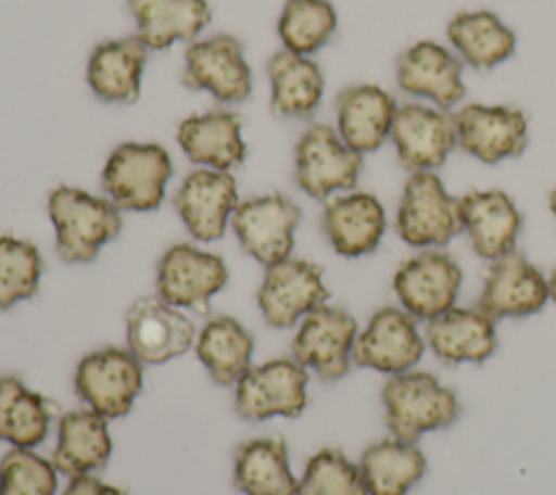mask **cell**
Masks as SVG:
<instances>
[{
    "label": "cell",
    "instance_id": "6da1fadb",
    "mask_svg": "<svg viewBox=\"0 0 556 495\" xmlns=\"http://www.w3.org/2000/svg\"><path fill=\"white\" fill-rule=\"evenodd\" d=\"M56 254L70 263H91L122 230V211L85 189L59 185L48 195Z\"/></svg>",
    "mask_w": 556,
    "mask_h": 495
},
{
    "label": "cell",
    "instance_id": "7a4b0ae2",
    "mask_svg": "<svg viewBox=\"0 0 556 495\" xmlns=\"http://www.w3.org/2000/svg\"><path fill=\"white\" fill-rule=\"evenodd\" d=\"M384 419L391 436L417 443L432 430H443L460 415L458 397L430 371H404L389 376L382 386Z\"/></svg>",
    "mask_w": 556,
    "mask_h": 495
},
{
    "label": "cell",
    "instance_id": "3957f363",
    "mask_svg": "<svg viewBox=\"0 0 556 495\" xmlns=\"http://www.w3.org/2000/svg\"><path fill=\"white\" fill-rule=\"evenodd\" d=\"M169 152L159 143L126 141L106 158L100 185L119 211H156L172 178Z\"/></svg>",
    "mask_w": 556,
    "mask_h": 495
},
{
    "label": "cell",
    "instance_id": "277c9868",
    "mask_svg": "<svg viewBox=\"0 0 556 495\" xmlns=\"http://www.w3.org/2000/svg\"><path fill=\"white\" fill-rule=\"evenodd\" d=\"M395 230L410 248H443L463 232L460 198H452L434 172H415L404 185Z\"/></svg>",
    "mask_w": 556,
    "mask_h": 495
},
{
    "label": "cell",
    "instance_id": "5b68a950",
    "mask_svg": "<svg viewBox=\"0 0 556 495\" xmlns=\"http://www.w3.org/2000/svg\"><path fill=\"white\" fill-rule=\"evenodd\" d=\"M308 369L295 358L252 365L235 384V412L252 423L271 417H300L308 404Z\"/></svg>",
    "mask_w": 556,
    "mask_h": 495
},
{
    "label": "cell",
    "instance_id": "8992f818",
    "mask_svg": "<svg viewBox=\"0 0 556 495\" xmlns=\"http://www.w3.org/2000/svg\"><path fill=\"white\" fill-rule=\"evenodd\" d=\"M363 154L354 152L328 124H311L295 143V185L313 200H328L356 187Z\"/></svg>",
    "mask_w": 556,
    "mask_h": 495
},
{
    "label": "cell",
    "instance_id": "52a82bcc",
    "mask_svg": "<svg viewBox=\"0 0 556 495\" xmlns=\"http://www.w3.org/2000/svg\"><path fill=\"white\" fill-rule=\"evenodd\" d=\"M74 389L83 404L106 419L130 412L143 389V363L128 347H102L80 358Z\"/></svg>",
    "mask_w": 556,
    "mask_h": 495
},
{
    "label": "cell",
    "instance_id": "ba28073f",
    "mask_svg": "<svg viewBox=\"0 0 556 495\" xmlns=\"http://www.w3.org/2000/svg\"><path fill=\"white\" fill-rule=\"evenodd\" d=\"M226 282L228 267L224 258L191 243H174L156 263V295L176 308L208 313L211 300Z\"/></svg>",
    "mask_w": 556,
    "mask_h": 495
},
{
    "label": "cell",
    "instance_id": "9c48e42d",
    "mask_svg": "<svg viewBox=\"0 0 556 495\" xmlns=\"http://www.w3.org/2000/svg\"><path fill=\"white\" fill-rule=\"evenodd\" d=\"M182 82L193 91H208L222 104H241L254 89L243 46L226 33L189 43L185 50Z\"/></svg>",
    "mask_w": 556,
    "mask_h": 495
},
{
    "label": "cell",
    "instance_id": "30bf717a",
    "mask_svg": "<svg viewBox=\"0 0 556 495\" xmlns=\"http://www.w3.org/2000/svg\"><path fill=\"white\" fill-rule=\"evenodd\" d=\"M300 217L302 211L291 198L267 193L239 202L230 228L241 250L263 267H269L291 256Z\"/></svg>",
    "mask_w": 556,
    "mask_h": 495
},
{
    "label": "cell",
    "instance_id": "8fae6325",
    "mask_svg": "<svg viewBox=\"0 0 556 495\" xmlns=\"http://www.w3.org/2000/svg\"><path fill=\"white\" fill-rule=\"evenodd\" d=\"M330 297L324 282V269L293 254L265 267V276L256 291V302L263 319L271 328H291L311 310L326 304Z\"/></svg>",
    "mask_w": 556,
    "mask_h": 495
},
{
    "label": "cell",
    "instance_id": "7c38bea8",
    "mask_svg": "<svg viewBox=\"0 0 556 495\" xmlns=\"http://www.w3.org/2000/svg\"><path fill=\"white\" fill-rule=\"evenodd\" d=\"M356 334L358 323L345 308L321 304L298 323L291 358L326 382L339 380L352 367Z\"/></svg>",
    "mask_w": 556,
    "mask_h": 495
},
{
    "label": "cell",
    "instance_id": "4fadbf2b",
    "mask_svg": "<svg viewBox=\"0 0 556 495\" xmlns=\"http://www.w3.org/2000/svg\"><path fill=\"white\" fill-rule=\"evenodd\" d=\"M460 284L463 271L458 263L437 248L406 258L393 276V291L400 306L424 321L456 306Z\"/></svg>",
    "mask_w": 556,
    "mask_h": 495
},
{
    "label": "cell",
    "instance_id": "5bb4252c",
    "mask_svg": "<svg viewBox=\"0 0 556 495\" xmlns=\"http://www.w3.org/2000/svg\"><path fill=\"white\" fill-rule=\"evenodd\" d=\"M454 130L456 145L489 165L519 156L528 143V117L508 104L467 102L454 113Z\"/></svg>",
    "mask_w": 556,
    "mask_h": 495
},
{
    "label": "cell",
    "instance_id": "9a60e30c",
    "mask_svg": "<svg viewBox=\"0 0 556 495\" xmlns=\"http://www.w3.org/2000/svg\"><path fill=\"white\" fill-rule=\"evenodd\" d=\"M195 326L159 295H143L126 310V347L143 365H163L195 343Z\"/></svg>",
    "mask_w": 556,
    "mask_h": 495
},
{
    "label": "cell",
    "instance_id": "2e32d148",
    "mask_svg": "<svg viewBox=\"0 0 556 495\" xmlns=\"http://www.w3.org/2000/svg\"><path fill=\"white\" fill-rule=\"evenodd\" d=\"M426 347L419 334L417 319L402 306L378 308L365 330L356 334L352 363L387 376H397L415 369Z\"/></svg>",
    "mask_w": 556,
    "mask_h": 495
},
{
    "label": "cell",
    "instance_id": "e0dca14e",
    "mask_svg": "<svg viewBox=\"0 0 556 495\" xmlns=\"http://www.w3.org/2000/svg\"><path fill=\"white\" fill-rule=\"evenodd\" d=\"M389 139L410 174L434 172L456 148L454 115L424 102L400 104Z\"/></svg>",
    "mask_w": 556,
    "mask_h": 495
},
{
    "label": "cell",
    "instance_id": "ac0fdd59",
    "mask_svg": "<svg viewBox=\"0 0 556 495\" xmlns=\"http://www.w3.org/2000/svg\"><path fill=\"white\" fill-rule=\"evenodd\" d=\"M237 206V180L222 169L198 167L189 172L174 195V208L187 232L206 243L224 237Z\"/></svg>",
    "mask_w": 556,
    "mask_h": 495
},
{
    "label": "cell",
    "instance_id": "d6986e66",
    "mask_svg": "<svg viewBox=\"0 0 556 495\" xmlns=\"http://www.w3.org/2000/svg\"><path fill=\"white\" fill-rule=\"evenodd\" d=\"M397 85L404 93L428 100L432 106L450 111L463 102V61L437 41H417L397 59Z\"/></svg>",
    "mask_w": 556,
    "mask_h": 495
},
{
    "label": "cell",
    "instance_id": "ffe728a7",
    "mask_svg": "<svg viewBox=\"0 0 556 495\" xmlns=\"http://www.w3.org/2000/svg\"><path fill=\"white\" fill-rule=\"evenodd\" d=\"M549 300L547 278L517 250L491 261L478 300L493 319L528 317L539 313Z\"/></svg>",
    "mask_w": 556,
    "mask_h": 495
},
{
    "label": "cell",
    "instance_id": "44dd1931",
    "mask_svg": "<svg viewBox=\"0 0 556 495\" xmlns=\"http://www.w3.org/2000/svg\"><path fill=\"white\" fill-rule=\"evenodd\" d=\"M321 228L337 254L358 258L380 245L387 230V213L374 193L350 191L326 202Z\"/></svg>",
    "mask_w": 556,
    "mask_h": 495
},
{
    "label": "cell",
    "instance_id": "7402d4cb",
    "mask_svg": "<svg viewBox=\"0 0 556 495\" xmlns=\"http://www.w3.org/2000/svg\"><path fill=\"white\" fill-rule=\"evenodd\" d=\"M397 106L395 98L378 85H350L337 96L334 130L354 152H376L391 135Z\"/></svg>",
    "mask_w": 556,
    "mask_h": 495
},
{
    "label": "cell",
    "instance_id": "603a6c76",
    "mask_svg": "<svg viewBox=\"0 0 556 495\" xmlns=\"http://www.w3.org/2000/svg\"><path fill=\"white\" fill-rule=\"evenodd\" d=\"M460 213L463 230L480 258L491 263L515 250L523 219L508 193L500 189L469 191L460 198Z\"/></svg>",
    "mask_w": 556,
    "mask_h": 495
},
{
    "label": "cell",
    "instance_id": "cb8c5ba5",
    "mask_svg": "<svg viewBox=\"0 0 556 495\" xmlns=\"http://www.w3.org/2000/svg\"><path fill=\"white\" fill-rule=\"evenodd\" d=\"M241 130L243 122L237 113H193L180 119L176 128V141L191 163L208 169L230 172L239 167L248 154Z\"/></svg>",
    "mask_w": 556,
    "mask_h": 495
},
{
    "label": "cell",
    "instance_id": "d4e9b609",
    "mask_svg": "<svg viewBox=\"0 0 556 495\" xmlns=\"http://www.w3.org/2000/svg\"><path fill=\"white\" fill-rule=\"evenodd\" d=\"M148 52L137 35L98 43L87 61V85L91 93L109 104L137 102Z\"/></svg>",
    "mask_w": 556,
    "mask_h": 495
},
{
    "label": "cell",
    "instance_id": "484cf974",
    "mask_svg": "<svg viewBox=\"0 0 556 495\" xmlns=\"http://www.w3.org/2000/svg\"><path fill=\"white\" fill-rule=\"evenodd\" d=\"M426 343L443 363H484L497 347L495 319L478 306H452L428 321Z\"/></svg>",
    "mask_w": 556,
    "mask_h": 495
},
{
    "label": "cell",
    "instance_id": "4316f807",
    "mask_svg": "<svg viewBox=\"0 0 556 495\" xmlns=\"http://www.w3.org/2000/svg\"><path fill=\"white\" fill-rule=\"evenodd\" d=\"M113 454L109 419L87 406L67 410L56 426L52 465L59 473L74 478L100 471Z\"/></svg>",
    "mask_w": 556,
    "mask_h": 495
},
{
    "label": "cell",
    "instance_id": "83f0119b",
    "mask_svg": "<svg viewBox=\"0 0 556 495\" xmlns=\"http://www.w3.org/2000/svg\"><path fill=\"white\" fill-rule=\"evenodd\" d=\"M135 35L148 50H167L178 41H195L211 24L208 0H126Z\"/></svg>",
    "mask_w": 556,
    "mask_h": 495
},
{
    "label": "cell",
    "instance_id": "f1b7e54d",
    "mask_svg": "<svg viewBox=\"0 0 556 495\" xmlns=\"http://www.w3.org/2000/svg\"><path fill=\"white\" fill-rule=\"evenodd\" d=\"M267 76L274 115L287 119H308L315 115L324 98V74L311 56L282 48L269 56Z\"/></svg>",
    "mask_w": 556,
    "mask_h": 495
},
{
    "label": "cell",
    "instance_id": "f546056e",
    "mask_svg": "<svg viewBox=\"0 0 556 495\" xmlns=\"http://www.w3.org/2000/svg\"><path fill=\"white\" fill-rule=\"evenodd\" d=\"M232 482L243 495H295L298 478L291 471L285 439L243 441L235 449Z\"/></svg>",
    "mask_w": 556,
    "mask_h": 495
},
{
    "label": "cell",
    "instance_id": "4dcf8cb0",
    "mask_svg": "<svg viewBox=\"0 0 556 495\" xmlns=\"http://www.w3.org/2000/svg\"><path fill=\"white\" fill-rule=\"evenodd\" d=\"M456 56L473 69H493L513 56L517 37L493 11H460L447 24Z\"/></svg>",
    "mask_w": 556,
    "mask_h": 495
},
{
    "label": "cell",
    "instance_id": "1f68e13d",
    "mask_svg": "<svg viewBox=\"0 0 556 495\" xmlns=\"http://www.w3.org/2000/svg\"><path fill=\"white\" fill-rule=\"evenodd\" d=\"M193 347L211 380L222 386H235L252 367L254 339L230 315L211 317L195 334Z\"/></svg>",
    "mask_w": 556,
    "mask_h": 495
},
{
    "label": "cell",
    "instance_id": "d6a6232c",
    "mask_svg": "<svg viewBox=\"0 0 556 495\" xmlns=\"http://www.w3.org/2000/svg\"><path fill=\"white\" fill-rule=\"evenodd\" d=\"M52 417L54 404L48 397L13 373L0 376V441L35 449L46 441Z\"/></svg>",
    "mask_w": 556,
    "mask_h": 495
},
{
    "label": "cell",
    "instance_id": "836d02e7",
    "mask_svg": "<svg viewBox=\"0 0 556 495\" xmlns=\"http://www.w3.org/2000/svg\"><path fill=\"white\" fill-rule=\"evenodd\" d=\"M369 495H406L426 473V456L417 443L397 436L371 443L358 460Z\"/></svg>",
    "mask_w": 556,
    "mask_h": 495
},
{
    "label": "cell",
    "instance_id": "e575fe53",
    "mask_svg": "<svg viewBox=\"0 0 556 495\" xmlns=\"http://www.w3.org/2000/svg\"><path fill=\"white\" fill-rule=\"evenodd\" d=\"M337 11L328 0H287L278 17L285 50L313 56L337 33Z\"/></svg>",
    "mask_w": 556,
    "mask_h": 495
},
{
    "label": "cell",
    "instance_id": "d590c367",
    "mask_svg": "<svg viewBox=\"0 0 556 495\" xmlns=\"http://www.w3.org/2000/svg\"><path fill=\"white\" fill-rule=\"evenodd\" d=\"M43 258L33 241L0 234V310L30 300L39 291Z\"/></svg>",
    "mask_w": 556,
    "mask_h": 495
},
{
    "label": "cell",
    "instance_id": "8d00e7d4",
    "mask_svg": "<svg viewBox=\"0 0 556 495\" xmlns=\"http://www.w3.org/2000/svg\"><path fill=\"white\" fill-rule=\"evenodd\" d=\"M295 495H369L354 465L341 449L324 447L313 454L298 480Z\"/></svg>",
    "mask_w": 556,
    "mask_h": 495
},
{
    "label": "cell",
    "instance_id": "74e56055",
    "mask_svg": "<svg viewBox=\"0 0 556 495\" xmlns=\"http://www.w3.org/2000/svg\"><path fill=\"white\" fill-rule=\"evenodd\" d=\"M59 471L35 449L11 447L0 460V495H56Z\"/></svg>",
    "mask_w": 556,
    "mask_h": 495
},
{
    "label": "cell",
    "instance_id": "f35d334b",
    "mask_svg": "<svg viewBox=\"0 0 556 495\" xmlns=\"http://www.w3.org/2000/svg\"><path fill=\"white\" fill-rule=\"evenodd\" d=\"M63 495H130L128 491L106 484L96 473H85V475H74L70 478Z\"/></svg>",
    "mask_w": 556,
    "mask_h": 495
},
{
    "label": "cell",
    "instance_id": "ab89813d",
    "mask_svg": "<svg viewBox=\"0 0 556 495\" xmlns=\"http://www.w3.org/2000/svg\"><path fill=\"white\" fill-rule=\"evenodd\" d=\"M547 284H549V297L556 300V269H554L552 276L547 278Z\"/></svg>",
    "mask_w": 556,
    "mask_h": 495
},
{
    "label": "cell",
    "instance_id": "60d3db41",
    "mask_svg": "<svg viewBox=\"0 0 556 495\" xmlns=\"http://www.w3.org/2000/svg\"><path fill=\"white\" fill-rule=\"evenodd\" d=\"M549 211L556 215V189L549 193Z\"/></svg>",
    "mask_w": 556,
    "mask_h": 495
}]
</instances>
